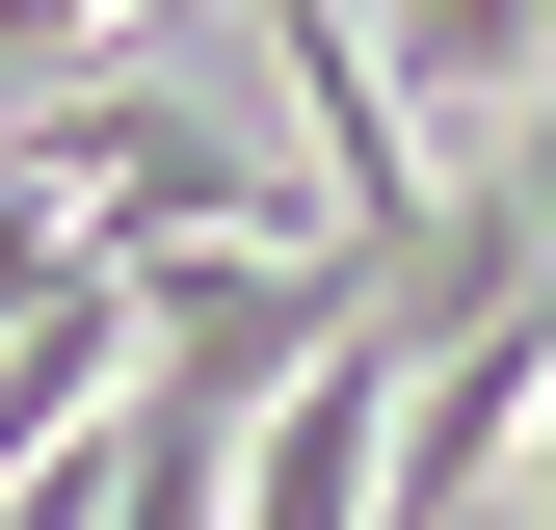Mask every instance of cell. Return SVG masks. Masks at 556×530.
<instances>
[{
    "mask_svg": "<svg viewBox=\"0 0 556 530\" xmlns=\"http://www.w3.org/2000/svg\"><path fill=\"white\" fill-rule=\"evenodd\" d=\"M132 27H186V0H132Z\"/></svg>",
    "mask_w": 556,
    "mask_h": 530,
    "instance_id": "obj_1",
    "label": "cell"
}]
</instances>
